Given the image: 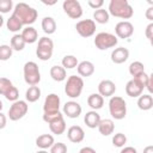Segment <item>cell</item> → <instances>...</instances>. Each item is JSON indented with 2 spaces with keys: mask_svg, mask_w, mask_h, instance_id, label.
I'll return each mask as SVG.
<instances>
[{
  "mask_svg": "<svg viewBox=\"0 0 153 153\" xmlns=\"http://www.w3.org/2000/svg\"><path fill=\"white\" fill-rule=\"evenodd\" d=\"M62 8L65 13L72 19H79L82 16V7L78 0H65Z\"/></svg>",
  "mask_w": 153,
  "mask_h": 153,
  "instance_id": "9",
  "label": "cell"
},
{
  "mask_svg": "<svg viewBox=\"0 0 153 153\" xmlns=\"http://www.w3.org/2000/svg\"><path fill=\"white\" fill-rule=\"evenodd\" d=\"M126 143H127V136L123 133H117L112 136V145L115 147L122 148L126 146Z\"/></svg>",
  "mask_w": 153,
  "mask_h": 153,
  "instance_id": "35",
  "label": "cell"
},
{
  "mask_svg": "<svg viewBox=\"0 0 153 153\" xmlns=\"http://www.w3.org/2000/svg\"><path fill=\"white\" fill-rule=\"evenodd\" d=\"M49 153H67V146L63 142H54Z\"/></svg>",
  "mask_w": 153,
  "mask_h": 153,
  "instance_id": "40",
  "label": "cell"
},
{
  "mask_svg": "<svg viewBox=\"0 0 153 153\" xmlns=\"http://www.w3.org/2000/svg\"><path fill=\"white\" fill-rule=\"evenodd\" d=\"M94 45L97 49L99 50H106L110 48H114L117 45L118 39L114 33L110 32H99L96 35L94 41H93Z\"/></svg>",
  "mask_w": 153,
  "mask_h": 153,
  "instance_id": "7",
  "label": "cell"
},
{
  "mask_svg": "<svg viewBox=\"0 0 153 153\" xmlns=\"http://www.w3.org/2000/svg\"><path fill=\"white\" fill-rule=\"evenodd\" d=\"M5 98L7 99V100H10V102H16V100H18V98H19V91H18V88L16 87V86H12L6 93H5Z\"/></svg>",
  "mask_w": 153,
  "mask_h": 153,
  "instance_id": "38",
  "label": "cell"
},
{
  "mask_svg": "<svg viewBox=\"0 0 153 153\" xmlns=\"http://www.w3.org/2000/svg\"><path fill=\"white\" fill-rule=\"evenodd\" d=\"M63 115L61 111H56V112H43V121L47 122L48 124L59 120V118H62Z\"/></svg>",
  "mask_w": 153,
  "mask_h": 153,
  "instance_id": "36",
  "label": "cell"
},
{
  "mask_svg": "<svg viewBox=\"0 0 153 153\" xmlns=\"http://www.w3.org/2000/svg\"><path fill=\"white\" fill-rule=\"evenodd\" d=\"M110 19V14L105 8H98L93 12V22L98 24H106Z\"/></svg>",
  "mask_w": 153,
  "mask_h": 153,
  "instance_id": "28",
  "label": "cell"
},
{
  "mask_svg": "<svg viewBox=\"0 0 153 153\" xmlns=\"http://www.w3.org/2000/svg\"><path fill=\"white\" fill-rule=\"evenodd\" d=\"M54 51V42L51 38L44 36L38 39V44L36 48V55L42 61H48L53 56Z\"/></svg>",
  "mask_w": 153,
  "mask_h": 153,
  "instance_id": "6",
  "label": "cell"
},
{
  "mask_svg": "<svg viewBox=\"0 0 153 153\" xmlns=\"http://www.w3.org/2000/svg\"><path fill=\"white\" fill-rule=\"evenodd\" d=\"M121 153H137V151H136V148H134L131 146H124L122 148Z\"/></svg>",
  "mask_w": 153,
  "mask_h": 153,
  "instance_id": "44",
  "label": "cell"
},
{
  "mask_svg": "<svg viewBox=\"0 0 153 153\" xmlns=\"http://www.w3.org/2000/svg\"><path fill=\"white\" fill-rule=\"evenodd\" d=\"M145 73V66L142 62L140 61H134L129 65V74L133 76V78H136L141 74Z\"/></svg>",
  "mask_w": 153,
  "mask_h": 153,
  "instance_id": "32",
  "label": "cell"
},
{
  "mask_svg": "<svg viewBox=\"0 0 153 153\" xmlns=\"http://www.w3.org/2000/svg\"><path fill=\"white\" fill-rule=\"evenodd\" d=\"M67 137L73 143H79L85 139V131L80 126H72L67 130Z\"/></svg>",
  "mask_w": 153,
  "mask_h": 153,
  "instance_id": "16",
  "label": "cell"
},
{
  "mask_svg": "<svg viewBox=\"0 0 153 153\" xmlns=\"http://www.w3.org/2000/svg\"><path fill=\"white\" fill-rule=\"evenodd\" d=\"M146 18H147L149 22L153 20V7L147 8V11H146Z\"/></svg>",
  "mask_w": 153,
  "mask_h": 153,
  "instance_id": "46",
  "label": "cell"
},
{
  "mask_svg": "<svg viewBox=\"0 0 153 153\" xmlns=\"http://www.w3.org/2000/svg\"><path fill=\"white\" fill-rule=\"evenodd\" d=\"M50 76L54 81H57V82H61L63 80H66L67 78V72L66 69L62 67V66H59V65H55L50 68Z\"/></svg>",
  "mask_w": 153,
  "mask_h": 153,
  "instance_id": "23",
  "label": "cell"
},
{
  "mask_svg": "<svg viewBox=\"0 0 153 153\" xmlns=\"http://www.w3.org/2000/svg\"><path fill=\"white\" fill-rule=\"evenodd\" d=\"M137 106L140 110H143V111L151 110L153 108V97L149 93L141 94L140 97H137Z\"/></svg>",
  "mask_w": 153,
  "mask_h": 153,
  "instance_id": "26",
  "label": "cell"
},
{
  "mask_svg": "<svg viewBox=\"0 0 153 153\" xmlns=\"http://www.w3.org/2000/svg\"><path fill=\"white\" fill-rule=\"evenodd\" d=\"M2 108H4V104H2V102H1V100H0V111H1V110H2Z\"/></svg>",
  "mask_w": 153,
  "mask_h": 153,
  "instance_id": "50",
  "label": "cell"
},
{
  "mask_svg": "<svg viewBox=\"0 0 153 153\" xmlns=\"http://www.w3.org/2000/svg\"><path fill=\"white\" fill-rule=\"evenodd\" d=\"M13 50L11 48V45L7 44H1L0 45V61H7L12 57Z\"/></svg>",
  "mask_w": 153,
  "mask_h": 153,
  "instance_id": "34",
  "label": "cell"
},
{
  "mask_svg": "<svg viewBox=\"0 0 153 153\" xmlns=\"http://www.w3.org/2000/svg\"><path fill=\"white\" fill-rule=\"evenodd\" d=\"M13 86L12 81L7 78H0V96H5V93Z\"/></svg>",
  "mask_w": 153,
  "mask_h": 153,
  "instance_id": "37",
  "label": "cell"
},
{
  "mask_svg": "<svg viewBox=\"0 0 153 153\" xmlns=\"http://www.w3.org/2000/svg\"><path fill=\"white\" fill-rule=\"evenodd\" d=\"M61 63H62V67L65 69H73L78 66L79 61L74 55H66V56H63Z\"/></svg>",
  "mask_w": 153,
  "mask_h": 153,
  "instance_id": "33",
  "label": "cell"
},
{
  "mask_svg": "<svg viewBox=\"0 0 153 153\" xmlns=\"http://www.w3.org/2000/svg\"><path fill=\"white\" fill-rule=\"evenodd\" d=\"M75 29H76V32L81 37L87 38V37H91V36L94 35L96 23L92 19H82V20H79L75 24Z\"/></svg>",
  "mask_w": 153,
  "mask_h": 153,
  "instance_id": "10",
  "label": "cell"
},
{
  "mask_svg": "<svg viewBox=\"0 0 153 153\" xmlns=\"http://www.w3.org/2000/svg\"><path fill=\"white\" fill-rule=\"evenodd\" d=\"M79 153H97V152H96L94 148H92V147H90V146H86V147H82V148L79 151Z\"/></svg>",
  "mask_w": 153,
  "mask_h": 153,
  "instance_id": "45",
  "label": "cell"
},
{
  "mask_svg": "<svg viewBox=\"0 0 153 153\" xmlns=\"http://www.w3.org/2000/svg\"><path fill=\"white\" fill-rule=\"evenodd\" d=\"M84 88V80L79 75H69L65 85V93L69 98L80 97Z\"/></svg>",
  "mask_w": 153,
  "mask_h": 153,
  "instance_id": "4",
  "label": "cell"
},
{
  "mask_svg": "<svg viewBox=\"0 0 153 153\" xmlns=\"http://www.w3.org/2000/svg\"><path fill=\"white\" fill-rule=\"evenodd\" d=\"M76 72H78L79 76H81V78L91 76L94 73V65L91 61H87V60L81 61L76 66Z\"/></svg>",
  "mask_w": 153,
  "mask_h": 153,
  "instance_id": "18",
  "label": "cell"
},
{
  "mask_svg": "<svg viewBox=\"0 0 153 153\" xmlns=\"http://www.w3.org/2000/svg\"><path fill=\"white\" fill-rule=\"evenodd\" d=\"M109 14L121 19H130L134 14V10L127 0H111L108 7Z\"/></svg>",
  "mask_w": 153,
  "mask_h": 153,
  "instance_id": "2",
  "label": "cell"
},
{
  "mask_svg": "<svg viewBox=\"0 0 153 153\" xmlns=\"http://www.w3.org/2000/svg\"><path fill=\"white\" fill-rule=\"evenodd\" d=\"M23 75H24L25 82L30 86L38 85V82L41 81V72H39L38 65L33 61L25 62L23 67Z\"/></svg>",
  "mask_w": 153,
  "mask_h": 153,
  "instance_id": "5",
  "label": "cell"
},
{
  "mask_svg": "<svg viewBox=\"0 0 153 153\" xmlns=\"http://www.w3.org/2000/svg\"><path fill=\"white\" fill-rule=\"evenodd\" d=\"M97 128H98V130H99V133L102 135L109 136L115 130V123H114V121L111 118H103V120H100V122H99Z\"/></svg>",
  "mask_w": 153,
  "mask_h": 153,
  "instance_id": "20",
  "label": "cell"
},
{
  "mask_svg": "<svg viewBox=\"0 0 153 153\" xmlns=\"http://www.w3.org/2000/svg\"><path fill=\"white\" fill-rule=\"evenodd\" d=\"M25 42L23 39V37L20 36V33H14L11 38V48L12 50H16V51H22L24 48H25Z\"/></svg>",
  "mask_w": 153,
  "mask_h": 153,
  "instance_id": "31",
  "label": "cell"
},
{
  "mask_svg": "<svg viewBox=\"0 0 153 153\" xmlns=\"http://www.w3.org/2000/svg\"><path fill=\"white\" fill-rule=\"evenodd\" d=\"M20 36L26 44H32L38 39V32L33 26H26L22 30Z\"/></svg>",
  "mask_w": 153,
  "mask_h": 153,
  "instance_id": "19",
  "label": "cell"
},
{
  "mask_svg": "<svg viewBox=\"0 0 153 153\" xmlns=\"http://www.w3.org/2000/svg\"><path fill=\"white\" fill-rule=\"evenodd\" d=\"M62 111H63V115H66L69 118H78L81 115L82 108H81V105L78 102L69 100V102H66L65 103Z\"/></svg>",
  "mask_w": 153,
  "mask_h": 153,
  "instance_id": "13",
  "label": "cell"
},
{
  "mask_svg": "<svg viewBox=\"0 0 153 153\" xmlns=\"http://www.w3.org/2000/svg\"><path fill=\"white\" fill-rule=\"evenodd\" d=\"M39 98H41V88H39L37 85L30 86V87L26 90V92H25V99H26V102H29V103H35V102H37Z\"/></svg>",
  "mask_w": 153,
  "mask_h": 153,
  "instance_id": "29",
  "label": "cell"
},
{
  "mask_svg": "<svg viewBox=\"0 0 153 153\" xmlns=\"http://www.w3.org/2000/svg\"><path fill=\"white\" fill-rule=\"evenodd\" d=\"M100 120H102V118H100V115H99L97 111H94V110L87 111L86 115L84 116V122H85V124H86L88 128H91V129L97 128L98 124H99V122H100Z\"/></svg>",
  "mask_w": 153,
  "mask_h": 153,
  "instance_id": "21",
  "label": "cell"
},
{
  "mask_svg": "<svg viewBox=\"0 0 153 153\" xmlns=\"http://www.w3.org/2000/svg\"><path fill=\"white\" fill-rule=\"evenodd\" d=\"M41 26L44 33L53 35L56 31V22L53 17H44L41 22Z\"/></svg>",
  "mask_w": 153,
  "mask_h": 153,
  "instance_id": "25",
  "label": "cell"
},
{
  "mask_svg": "<svg viewBox=\"0 0 153 153\" xmlns=\"http://www.w3.org/2000/svg\"><path fill=\"white\" fill-rule=\"evenodd\" d=\"M6 27H7V30L11 31V32H18V31L23 30L22 23H20L19 19H18L17 17H14L13 14L7 19V22H6Z\"/></svg>",
  "mask_w": 153,
  "mask_h": 153,
  "instance_id": "30",
  "label": "cell"
},
{
  "mask_svg": "<svg viewBox=\"0 0 153 153\" xmlns=\"http://www.w3.org/2000/svg\"><path fill=\"white\" fill-rule=\"evenodd\" d=\"M143 153H153V146H147L143 148Z\"/></svg>",
  "mask_w": 153,
  "mask_h": 153,
  "instance_id": "47",
  "label": "cell"
},
{
  "mask_svg": "<svg viewBox=\"0 0 153 153\" xmlns=\"http://www.w3.org/2000/svg\"><path fill=\"white\" fill-rule=\"evenodd\" d=\"M87 4H88V6H90L91 8H93V10L96 11V10H98V8H102V6L104 5V1H103V0H88Z\"/></svg>",
  "mask_w": 153,
  "mask_h": 153,
  "instance_id": "41",
  "label": "cell"
},
{
  "mask_svg": "<svg viewBox=\"0 0 153 153\" xmlns=\"http://www.w3.org/2000/svg\"><path fill=\"white\" fill-rule=\"evenodd\" d=\"M145 35L146 37L148 38L149 42H152V38H153V23H149L146 27V31H145Z\"/></svg>",
  "mask_w": 153,
  "mask_h": 153,
  "instance_id": "42",
  "label": "cell"
},
{
  "mask_svg": "<svg viewBox=\"0 0 153 153\" xmlns=\"http://www.w3.org/2000/svg\"><path fill=\"white\" fill-rule=\"evenodd\" d=\"M49 129L55 135H62L66 131V121L65 118H59L51 123H49Z\"/></svg>",
  "mask_w": 153,
  "mask_h": 153,
  "instance_id": "27",
  "label": "cell"
},
{
  "mask_svg": "<svg viewBox=\"0 0 153 153\" xmlns=\"http://www.w3.org/2000/svg\"><path fill=\"white\" fill-rule=\"evenodd\" d=\"M60 104H61V99L56 93H49L45 99H44V104H43V111L44 112H56L60 111Z\"/></svg>",
  "mask_w": 153,
  "mask_h": 153,
  "instance_id": "12",
  "label": "cell"
},
{
  "mask_svg": "<svg viewBox=\"0 0 153 153\" xmlns=\"http://www.w3.org/2000/svg\"><path fill=\"white\" fill-rule=\"evenodd\" d=\"M111 61L116 65H121V63H124L128 57H129V50L124 47H118V48H115L112 51H111Z\"/></svg>",
  "mask_w": 153,
  "mask_h": 153,
  "instance_id": "17",
  "label": "cell"
},
{
  "mask_svg": "<svg viewBox=\"0 0 153 153\" xmlns=\"http://www.w3.org/2000/svg\"><path fill=\"white\" fill-rule=\"evenodd\" d=\"M109 112L115 120H123L127 115V103L120 96H112L109 100Z\"/></svg>",
  "mask_w": 153,
  "mask_h": 153,
  "instance_id": "3",
  "label": "cell"
},
{
  "mask_svg": "<svg viewBox=\"0 0 153 153\" xmlns=\"http://www.w3.org/2000/svg\"><path fill=\"white\" fill-rule=\"evenodd\" d=\"M27 110H29L27 102L18 99V100L12 103V105L8 109V114L7 115H8L11 121H18V120L23 118L27 114Z\"/></svg>",
  "mask_w": 153,
  "mask_h": 153,
  "instance_id": "8",
  "label": "cell"
},
{
  "mask_svg": "<svg viewBox=\"0 0 153 153\" xmlns=\"http://www.w3.org/2000/svg\"><path fill=\"white\" fill-rule=\"evenodd\" d=\"M6 123H7V117H6V115L0 111V130L6 127Z\"/></svg>",
  "mask_w": 153,
  "mask_h": 153,
  "instance_id": "43",
  "label": "cell"
},
{
  "mask_svg": "<svg viewBox=\"0 0 153 153\" xmlns=\"http://www.w3.org/2000/svg\"><path fill=\"white\" fill-rule=\"evenodd\" d=\"M12 14L19 19L22 25H26V26H31V24H33L38 17L37 10H35L33 7H31L25 2H18L13 7Z\"/></svg>",
  "mask_w": 153,
  "mask_h": 153,
  "instance_id": "1",
  "label": "cell"
},
{
  "mask_svg": "<svg viewBox=\"0 0 153 153\" xmlns=\"http://www.w3.org/2000/svg\"><path fill=\"white\" fill-rule=\"evenodd\" d=\"M2 25H4V17L0 14V27H1Z\"/></svg>",
  "mask_w": 153,
  "mask_h": 153,
  "instance_id": "48",
  "label": "cell"
},
{
  "mask_svg": "<svg viewBox=\"0 0 153 153\" xmlns=\"http://www.w3.org/2000/svg\"><path fill=\"white\" fill-rule=\"evenodd\" d=\"M115 33L117 38H129L134 33V25L129 20H121L115 26Z\"/></svg>",
  "mask_w": 153,
  "mask_h": 153,
  "instance_id": "11",
  "label": "cell"
},
{
  "mask_svg": "<svg viewBox=\"0 0 153 153\" xmlns=\"http://www.w3.org/2000/svg\"><path fill=\"white\" fill-rule=\"evenodd\" d=\"M87 104H88V106L92 110L97 111V110H99V109L103 108V105H104V98L99 93H92V94H90L87 97Z\"/></svg>",
  "mask_w": 153,
  "mask_h": 153,
  "instance_id": "24",
  "label": "cell"
},
{
  "mask_svg": "<svg viewBox=\"0 0 153 153\" xmlns=\"http://www.w3.org/2000/svg\"><path fill=\"white\" fill-rule=\"evenodd\" d=\"M55 140H54V136L50 135V134H42L39 136H37L36 139V146L39 148V149H48L50 148L53 145H54Z\"/></svg>",
  "mask_w": 153,
  "mask_h": 153,
  "instance_id": "22",
  "label": "cell"
},
{
  "mask_svg": "<svg viewBox=\"0 0 153 153\" xmlns=\"http://www.w3.org/2000/svg\"><path fill=\"white\" fill-rule=\"evenodd\" d=\"M116 92V85L112 80L104 79L98 84V93L104 97H112Z\"/></svg>",
  "mask_w": 153,
  "mask_h": 153,
  "instance_id": "14",
  "label": "cell"
},
{
  "mask_svg": "<svg viewBox=\"0 0 153 153\" xmlns=\"http://www.w3.org/2000/svg\"><path fill=\"white\" fill-rule=\"evenodd\" d=\"M13 11V1L12 0H0V14L8 13Z\"/></svg>",
  "mask_w": 153,
  "mask_h": 153,
  "instance_id": "39",
  "label": "cell"
},
{
  "mask_svg": "<svg viewBox=\"0 0 153 153\" xmlns=\"http://www.w3.org/2000/svg\"><path fill=\"white\" fill-rule=\"evenodd\" d=\"M143 86L136 80V79H130L127 84H126V93L127 96L131 97V98H137L142 94L143 92Z\"/></svg>",
  "mask_w": 153,
  "mask_h": 153,
  "instance_id": "15",
  "label": "cell"
},
{
  "mask_svg": "<svg viewBox=\"0 0 153 153\" xmlns=\"http://www.w3.org/2000/svg\"><path fill=\"white\" fill-rule=\"evenodd\" d=\"M36 153H48V151H45V149H39V151H37Z\"/></svg>",
  "mask_w": 153,
  "mask_h": 153,
  "instance_id": "49",
  "label": "cell"
}]
</instances>
